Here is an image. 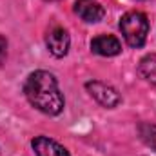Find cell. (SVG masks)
I'll return each instance as SVG.
<instances>
[{
	"label": "cell",
	"mask_w": 156,
	"mask_h": 156,
	"mask_svg": "<svg viewBox=\"0 0 156 156\" xmlns=\"http://www.w3.org/2000/svg\"><path fill=\"white\" fill-rule=\"evenodd\" d=\"M138 134H140L142 142L147 147H151V149L156 151V125L154 123H147V122L140 123L138 125Z\"/></svg>",
	"instance_id": "obj_9"
},
{
	"label": "cell",
	"mask_w": 156,
	"mask_h": 156,
	"mask_svg": "<svg viewBox=\"0 0 156 156\" xmlns=\"http://www.w3.org/2000/svg\"><path fill=\"white\" fill-rule=\"evenodd\" d=\"M75 13L87 24H96L105 16V9L94 0H76Z\"/></svg>",
	"instance_id": "obj_6"
},
{
	"label": "cell",
	"mask_w": 156,
	"mask_h": 156,
	"mask_svg": "<svg viewBox=\"0 0 156 156\" xmlns=\"http://www.w3.org/2000/svg\"><path fill=\"white\" fill-rule=\"evenodd\" d=\"M31 147L37 156H69L64 145H60L58 142H55L47 136H37L31 142Z\"/></svg>",
	"instance_id": "obj_7"
},
{
	"label": "cell",
	"mask_w": 156,
	"mask_h": 156,
	"mask_svg": "<svg viewBox=\"0 0 156 156\" xmlns=\"http://www.w3.org/2000/svg\"><path fill=\"white\" fill-rule=\"evenodd\" d=\"M91 51L100 56H116L122 53V44L113 35H98L91 40Z\"/></svg>",
	"instance_id": "obj_5"
},
{
	"label": "cell",
	"mask_w": 156,
	"mask_h": 156,
	"mask_svg": "<svg viewBox=\"0 0 156 156\" xmlns=\"http://www.w3.org/2000/svg\"><path fill=\"white\" fill-rule=\"evenodd\" d=\"M24 93L29 104L44 115L56 116L64 111V105H66L64 94L58 87L56 78L49 71L31 73L24 83Z\"/></svg>",
	"instance_id": "obj_1"
},
{
	"label": "cell",
	"mask_w": 156,
	"mask_h": 156,
	"mask_svg": "<svg viewBox=\"0 0 156 156\" xmlns=\"http://www.w3.org/2000/svg\"><path fill=\"white\" fill-rule=\"evenodd\" d=\"M85 89H87V93H89L100 105H104V107H107V109H115L116 105L122 104L120 93H118L113 85H109V83H105V82L91 80V82L85 83Z\"/></svg>",
	"instance_id": "obj_3"
},
{
	"label": "cell",
	"mask_w": 156,
	"mask_h": 156,
	"mask_svg": "<svg viewBox=\"0 0 156 156\" xmlns=\"http://www.w3.org/2000/svg\"><path fill=\"white\" fill-rule=\"evenodd\" d=\"M138 73L144 80H147L151 85L156 87V53L145 55L138 64Z\"/></svg>",
	"instance_id": "obj_8"
},
{
	"label": "cell",
	"mask_w": 156,
	"mask_h": 156,
	"mask_svg": "<svg viewBox=\"0 0 156 156\" xmlns=\"http://www.w3.org/2000/svg\"><path fill=\"white\" fill-rule=\"evenodd\" d=\"M5 56H7V40H5V37L0 35V66L4 64Z\"/></svg>",
	"instance_id": "obj_10"
},
{
	"label": "cell",
	"mask_w": 156,
	"mask_h": 156,
	"mask_svg": "<svg viewBox=\"0 0 156 156\" xmlns=\"http://www.w3.org/2000/svg\"><path fill=\"white\" fill-rule=\"evenodd\" d=\"M45 45L49 49V53L56 58H62L67 55L69 51V45H71V38H69V33L60 27V26H55L49 29L47 37H45Z\"/></svg>",
	"instance_id": "obj_4"
},
{
	"label": "cell",
	"mask_w": 156,
	"mask_h": 156,
	"mask_svg": "<svg viewBox=\"0 0 156 156\" xmlns=\"http://www.w3.org/2000/svg\"><path fill=\"white\" fill-rule=\"evenodd\" d=\"M120 31L131 47H142L149 35V20L142 11H129L120 18Z\"/></svg>",
	"instance_id": "obj_2"
}]
</instances>
